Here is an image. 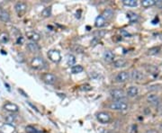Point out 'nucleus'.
<instances>
[{"label":"nucleus","mask_w":162,"mask_h":133,"mask_svg":"<svg viewBox=\"0 0 162 133\" xmlns=\"http://www.w3.org/2000/svg\"><path fill=\"white\" fill-rule=\"evenodd\" d=\"M0 21L4 23H7L10 21V15L7 11L0 10Z\"/></svg>","instance_id":"nucleus-17"},{"label":"nucleus","mask_w":162,"mask_h":133,"mask_svg":"<svg viewBox=\"0 0 162 133\" xmlns=\"http://www.w3.org/2000/svg\"><path fill=\"white\" fill-rule=\"evenodd\" d=\"M31 66H32L33 68H34L36 70H41L44 68L45 62L42 57L36 56L32 59V61H31Z\"/></svg>","instance_id":"nucleus-2"},{"label":"nucleus","mask_w":162,"mask_h":133,"mask_svg":"<svg viewBox=\"0 0 162 133\" xmlns=\"http://www.w3.org/2000/svg\"><path fill=\"white\" fill-rule=\"evenodd\" d=\"M128 104H126L125 102H123V101H115L113 102L112 104H110L109 108L112 109V110H114V111H126L128 110Z\"/></svg>","instance_id":"nucleus-1"},{"label":"nucleus","mask_w":162,"mask_h":133,"mask_svg":"<svg viewBox=\"0 0 162 133\" xmlns=\"http://www.w3.org/2000/svg\"><path fill=\"white\" fill-rule=\"evenodd\" d=\"M15 12L17 13L18 16L22 17L25 15L26 11H27V5L24 2H17L15 5Z\"/></svg>","instance_id":"nucleus-3"},{"label":"nucleus","mask_w":162,"mask_h":133,"mask_svg":"<svg viewBox=\"0 0 162 133\" xmlns=\"http://www.w3.org/2000/svg\"><path fill=\"white\" fill-rule=\"evenodd\" d=\"M157 0H142L141 1V5L143 7L148 8V7H151L153 5L157 4Z\"/></svg>","instance_id":"nucleus-22"},{"label":"nucleus","mask_w":162,"mask_h":133,"mask_svg":"<svg viewBox=\"0 0 162 133\" xmlns=\"http://www.w3.org/2000/svg\"><path fill=\"white\" fill-rule=\"evenodd\" d=\"M101 16L104 18V20H106V22H107L108 20L112 19V17L114 16V11L112 9H105L102 13Z\"/></svg>","instance_id":"nucleus-16"},{"label":"nucleus","mask_w":162,"mask_h":133,"mask_svg":"<svg viewBox=\"0 0 162 133\" xmlns=\"http://www.w3.org/2000/svg\"><path fill=\"white\" fill-rule=\"evenodd\" d=\"M96 119L100 123L103 124H106L111 122V115L109 113L105 112H100L96 114Z\"/></svg>","instance_id":"nucleus-5"},{"label":"nucleus","mask_w":162,"mask_h":133,"mask_svg":"<svg viewBox=\"0 0 162 133\" xmlns=\"http://www.w3.org/2000/svg\"><path fill=\"white\" fill-rule=\"evenodd\" d=\"M4 109L5 111L12 112V113L17 112L19 111V107H18V105L15 104H13V102H7V104L4 105Z\"/></svg>","instance_id":"nucleus-10"},{"label":"nucleus","mask_w":162,"mask_h":133,"mask_svg":"<svg viewBox=\"0 0 162 133\" xmlns=\"http://www.w3.org/2000/svg\"><path fill=\"white\" fill-rule=\"evenodd\" d=\"M91 89H92V87L89 86V84H85V86H80V90H82V91H89Z\"/></svg>","instance_id":"nucleus-32"},{"label":"nucleus","mask_w":162,"mask_h":133,"mask_svg":"<svg viewBox=\"0 0 162 133\" xmlns=\"http://www.w3.org/2000/svg\"><path fill=\"white\" fill-rule=\"evenodd\" d=\"M159 51H160L159 47H153V48H151V49L148 51L147 54L148 55H156V54L159 53Z\"/></svg>","instance_id":"nucleus-28"},{"label":"nucleus","mask_w":162,"mask_h":133,"mask_svg":"<svg viewBox=\"0 0 162 133\" xmlns=\"http://www.w3.org/2000/svg\"><path fill=\"white\" fill-rule=\"evenodd\" d=\"M9 41V35L7 33H0V43L5 44Z\"/></svg>","instance_id":"nucleus-23"},{"label":"nucleus","mask_w":162,"mask_h":133,"mask_svg":"<svg viewBox=\"0 0 162 133\" xmlns=\"http://www.w3.org/2000/svg\"><path fill=\"white\" fill-rule=\"evenodd\" d=\"M160 129L162 130V124H161V126H160Z\"/></svg>","instance_id":"nucleus-36"},{"label":"nucleus","mask_w":162,"mask_h":133,"mask_svg":"<svg viewBox=\"0 0 162 133\" xmlns=\"http://www.w3.org/2000/svg\"><path fill=\"white\" fill-rule=\"evenodd\" d=\"M83 70H84V68L81 65H74L71 68V72L73 74L81 73V72H83Z\"/></svg>","instance_id":"nucleus-24"},{"label":"nucleus","mask_w":162,"mask_h":133,"mask_svg":"<svg viewBox=\"0 0 162 133\" xmlns=\"http://www.w3.org/2000/svg\"><path fill=\"white\" fill-rule=\"evenodd\" d=\"M114 54L111 51H105L104 52V59L106 62L114 61Z\"/></svg>","instance_id":"nucleus-19"},{"label":"nucleus","mask_w":162,"mask_h":133,"mask_svg":"<svg viewBox=\"0 0 162 133\" xmlns=\"http://www.w3.org/2000/svg\"><path fill=\"white\" fill-rule=\"evenodd\" d=\"M26 37L33 42H37L41 40V35L34 31H30L26 33Z\"/></svg>","instance_id":"nucleus-11"},{"label":"nucleus","mask_w":162,"mask_h":133,"mask_svg":"<svg viewBox=\"0 0 162 133\" xmlns=\"http://www.w3.org/2000/svg\"><path fill=\"white\" fill-rule=\"evenodd\" d=\"M127 17H128L130 23H136L137 21H138V19H139L138 15L133 13V12H131V11H129L128 13H127Z\"/></svg>","instance_id":"nucleus-21"},{"label":"nucleus","mask_w":162,"mask_h":133,"mask_svg":"<svg viewBox=\"0 0 162 133\" xmlns=\"http://www.w3.org/2000/svg\"><path fill=\"white\" fill-rule=\"evenodd\" d=\"M48 58L51 61L54 63H59L61 59V55L60 52L57 50H51L48 52Z\"/></svg>","instance_id":"nucleus-4"},{"label":"nucleus","mask_w":162,"mask_h":133,"mask_svg":"<svg viewBox=\"0 0 162 133\" xmlns=\"http://www.w3.org/2000/svg\"><path fill=\"white\" fill-rule=\"evenodd\" d=\"M15 130V127L13 126V124H9V123H5L1 128L2 133H14Z\"/></svg>","instance_id":"nucleus-13"},{"label":"nucleus","mask_w":162,"mask_h":133,"mask_svg":"<svg viewBox=\"0 0 162 133\" xmlns=\"http://www.w3.org/2000/svg\"><path fill=\"white\" fill-rule=\"evenodd\" d=\"M2 7H3V3H2V2H0V9L2 8Z\"/></svg>","instance_id":"nucleus-35"},{"label":"nucleus","mask_w":162,"mask_h":133,"mask_svg":"<svg viewBox=\"0 0 162 133\" xmlns=\"http://www.w3.org/2000/svg\"><path fill=\"white\" fill-rule=\"evenodd\" d=\"M123 4L124 5H126V7H133L138 5V2H137L136 0H123Z\"/></svg>","instance_id":"nucleus-26"},{"label":"nucleus","mask_w":162,"mask_h":133,"mask_svg":"<svg viewBox=\"0 0 162 133\" xmlns=\"http://www.w3.org/2000/svg\"><path fill=\"white\" fill-rule=\"evenodd\" d=\"M138 94H139V89L137 86H132L127 90V94H128V96H130V97H135V96L138 95Z\"/></svg>","instance_id":"nucleus-15"},{"label":"nucleus","mask_w":162,"mask_h":133,"mask_svg":"<svg viewBox=\"0 0 162 133\" xmlns=\"http://www.w3.org/2000/svg\"><path fill=\"white\" fill-rule=\"evenodd\" d=\"M16 119V116L14 115V114H9V115H7V117H5V120H7V122L11 124V123H13L15 120Z\"/></svg>","instance_id":"nucleus-30"},{"label":"nucleus","mask_w":162,"mask_h":133,"mask_svg":"<svg viewBox=\"0 0 162 133\" xmlns=\"http://www.w3.org/2000/svg\"><path fill=\"white\" fill-rule=\"evenodd\" d=\"M52 15V7H47L42 11V16L47 18Z\"/></svg>","instance_id":"nucleus-25"},{"label":"nucleus","mask_w":162,"mask_h":133,"mask_svg":"<svg viewBox=\"0 0 162 133\" xmlns=\"http://www.w3.org/2000/svg\"><path fill=\"white\" fill-rule=\"evenodd\" d=\"M42 79L47 84H53L57 80V78L52 73H43L42 75Z\"/></svg>","instance_id":"nucleus-6"},{"label":"nucleus","mask_w":162,"mask_h":133,"mask_svg":"<svg viewBox=\"0 0 162 133\" xmlns=\"http://www.w3.org/2000/svg\"><path fill=\"white\" fill-rule=\"evenodd\" d=\"M147 101L153 106H158L160 104V99L156 94H149L147 96Z\"/></svg>","instance_id":"nucleus-9"},{"label":"nucleus","mask_w":162,"mask_h":133,"mask_svg":"<svg viewBox=\"0 0 162 133\" xmlns=\"http://www.w3.org/2000/svg\"><path fill=\"white\" fill-rule=\"evenodd\" d=\"M73 51H74L75 52H77V53H82V52L84 51V48L81 47V46H79V45H76V46H74Z\"/></svg>","instance_id":"nucleus-31"},{"label":"nucleus","mask_w":162,"mask_h":133,"mask_svg":"<svg viewBox=\"0 0 162 133\" xmlns=\"http://www.w3.org/2000/svg\"><path fill=\"white\" fill-rule=\"evenodd\" d=\"M161 40H162V35H161Z\"/></svg>","instance_id":"nucleus-37"},{"label":"nucleus","mask_w":162,"mask_h":133,"mask_svg":"<svg viewBox=\"0 0 162 133\" xmlns=\"http://www.w3.org/2000/svg\"><path fill=\"white\" fill-rule=\"evenodd\" d=\"M27 50L32 53H37L40 51L41 48L38 44H37V42L31 41L29 43H27Z\"/></svg>","instance_id":"nucleus-12"},{"label":"nucleus","mask_w":162,"mask_h":133,"mask_svg":"<svg viewBox=\"0 0 162 133\" xmlns=\"http://www.w3.org/2000/svg\"><path fill=\"white\" fill-rule=\"evenodd\" d=\"M67 63L68 66H74L76 63V57L72 54H68L67 56Z\"/></svg>","instance_id":"nucleus-27"},{"label":"nucleus","mask_w":162,"mask_h":133,"mask_svg":"<svg viewBox=\"0 0 162 133\" xmlns=\"http://www.w3.org/2000/svg\"><path fill=\"white\" fill-rule=\"evenodd\" d=\"M111 96L116 101H121L125 98V93L121 89H114L111 92Z\"/></svg>","instance_id":"nucleus-7"},{"label":"nucleus","mask_w":162,"mask_h":133,"mask_svg":"<svg viewBox=\"0 0 162 133\" xmlns=\"http://www.w3.org/2000/svg\"><path fill=\"white\" fill-rule=\"evenodd\" d=\"M130 78V74L126 71H122L120 73H118L115 76V81L117 83H124L126 82Z\"/></svg>","instance_id":"nucleus-8"},{"label":"nucleus","mask_w":162,"mask_h":133,"mask_svg":"<svg viewBox=\"0 0 162 133\" xmlns=\"http://www.w3.org/2000/svg\"><path fill=\"white\" fill-rule=\"evenodd\" d=\"M25 131H26L27 133H42V131L38 130L37 129H35L34 127L30 126V125L25 127Z\"/></svg>","instance_id":"nucleus-29"},{"label":"nucleus","mask_w":162,"mask_h":133,"mask_svg":"<svg viewBox=\"0 0 162 133\" xmlns=\"http://www.w3.org/2000/svg\"><path fill=\"white\" fill-rule=\"evenodd\" d=\"M132 78L134 81H141L144 78V76H143V73L140 70H133L132 73Z\"/></svg>","instance_id":"nucleus-14"},{"label":"nucleus","mask_w":162,"mask_h":133,"mask_svg":"<svg viewBox=\"0 0 162 133\" xmlns=\"http://www.w3.org/2000/svg\"><path fill=\"white\" fill-rule=\"evenodd\" d=\"M105 25H106V20H104L101 15H99L96 18V21H95L96 27L101 28V27H104Z\"/></svg>","instance_id":"nucleus-18"},{"label":"nucleus","mask_w":162,"mask_h":133,"mask_svg":"<svg viewBox=\"0 0 162 133\" xmlns=\"http://www.w3.org/2000/svg\"><path fill=\"white\" fill-rule=\"evenodd\" d=\"M114 66L116 68H124L126 65H127V61L125 59H116L114 61L113 63Z\"/></svg>","instance_id":"nucleus-20"},{"label":"nucleus","mask_w":162,"mask_h":133,"mask_svg":"<svg viewBox=\"0 0 162 133\" xmlns=\"http://www.w3.org/2000/svg\"><path fill=\"white\" fill-rule=\"evenodd\" d=\"M28 104H29V105H31V106H32V107H33V108L34 109V110H35V111H36L37 112H39V110H38V109H37V108H36L35 106H33V105L32 104H31V102H28Z\"/></svg>","instance_id":"nucleus-34"},{"label":"nucleus","mask_w":162,"mask_h":133,"mask_svg":"<svg viewBox=\"0 0 162 133\" xmlns=\"http://www.w3.org/2000/svg\"><path fill=\"white\" fill-rule=\"evenodd\" d=\"M23 41H24V39L22 37V36H20V37H18L17 39V44H23Z\"/></svg>","instance_id":"nucleus-33"}]
</instances>
